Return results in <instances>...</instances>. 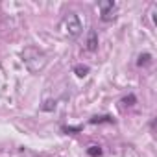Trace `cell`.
<instances>
[{
    "instance_id": "6da1fadb",
    "label": "cell",
    "mask_w": 157,
    "mask_h": 157,
    "mask_svg": "<svg viewBox=\"0 0 157 157\" xmlns=\"http://www.w3.org/2000/svg\"><path fill=\"white\" fill-rule=\"evenodd\" d=\"M61 26H63L65 33H67L68 37H72V39L80 37L82 32H83V24H82L80 17H78L76 13H68V15L63 19V24H61Z\"/></svg>"
},
{
    "instance_id": "7a4b0ae2",
    "label": "cell",
    "mask_w": 157,
    "mask_h": 157,
    "mask_svg": "<svg viewBox=\"0 0 157 157\" xmlns=\"http://www.w3.org/2000/svg\"><path fill=\"white\" fill-rule=\"evenodd\" d=\"M115 11H117V4L113 0H107V2H102L100 4V19L104 22H109L115 19Z\"/></svg>"
},
{
    "instance_id": "3957f363",
    "label": "cell",
    "mask_w": 157,
    "mask_h": 157,
    "mask_svg": "<svg viewBox=\"0 0 157 157\" xmlns=\"http://www.w3.org/2000/svg\"><path fill=\"white\" fill-rule=\"evenodd\" d=\"M87 50L89 52H94V50H98V33H96V30H89V33H87Z\"/></svg>"
},
{
    "instance_id": "277c9868",
    "label": "cell",
    "mask_w": 157,
    "mask_h": 157,
    "mask_svg": "<svg viewBox=\"0 0 157 157\" xmlns=\"http://www.w3.org/2000/svg\"><path fill=\"white\" fill-rule=\"evenodd\" d=\"M150 63H151V54H148V52L140 54L139 59H137V67H148Z\"/></svg>"
},
{
    "instance_id": "5b68a950",
    "label": "cell",
    "mask_w": 157,
    "mask_h": 157,
    "mask_svg": "<svg viewBox=\"0 0 157 157\" xmlns=\"http://www.w3.org/2000/svg\"><path fill=\"white\" fill-rule=\"evenodd\" d=\"M89 122H91V124H102V122L115 124V118H113V117H107V115H102V117H93Z\"/></svg>"
},
{
    "instance_id": "8992f818",
    "label": "cell",
    "mask_w": 157,
    "mask_h": 157,
    "mask_svg": "<svg viewBox=\"0 0 157 157\" xmlns=\"http://www.w3.org/2000/svg\"><path fill=\"white\" fill-rule=\"evenodd\" d=\"M74 74H76L78 78H85V76L89 74V67H87V65H76V67H74Z\"/></svg>"
},
{
    "instance_id": "52a82bcc",
    "label": "cell",
    "mask_w": 157,
    "mask_h": 157,
    "mask_svg": "<svg viewBox=\"0 0 157 157\" xmlns=\"http://www.w3.org/2000/svg\"><path fill=\"white\" fill-rule=\"evenodd\" d=\"M83 126H61V131L63 133H78V131H82Z\"/></svg>"
},
{
    "instance_id": "ba28073f",
    "label": "cell",
    "mask_w": 157,
    "mask_h": 157,
    "mask_svg": "<svg viewBox=\"0 0 157 157\" xmlns=\"http://www.w3.org/2000/svg\"><path fill=\"white\" fill-rule=\"evenodd\" d=\"M87 155H91V157H100V155H102V148H100V146H91V148L87 150Z\"/></svg>"
},
{
    "instance_id": "9c48e42d",
    "label": "cell",
    "mask_w": 157,
    "mask_h": 157,
    "mask_svg": "<svg viewBox=\"0 0 157 157\" xmlns=\"http://www.w3.org/2000/svg\"><path fill=\"white\" fill-rule=\"evenodd\" d=\"M135 102H137L135 94H128V96H124V98H122V104H124V105H129V107H131V105H135Z\"/></svg>"
},
{
    "instance_id": "30bf717a",
    "label": "cell",
    "mask_w": 157,
    "mask_h": 157,
    "mask_svg": "<svg viewBox=\"0 0 157 157\" xmlns=\"http://www.w3.org/2000/svg\"><path fill=\"white\" fill-rule=\"evenodd\" d=\"M41 109H43V111H52V109H56V100L44 102V105H41Z\"/></svg>"
}]
</instances>
